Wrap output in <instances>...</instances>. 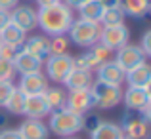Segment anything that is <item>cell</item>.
Listing matches in <instances>:
<instances>
[{
    "mask_svg": "<svg viewBox=\"0 0 151 139\" xmlns=\"http://www.w3.org/2000/svg\"><path fill=\"white\" fill-rule=\"evenodd\" d=\"M75 21L73 10L63 2L54 4L48 8H40L37 11V27H40L42 33L48 36H61L67 34Z\"/></svg>",
    "mask_w": 151,
    "mask_h": 139,
    "instance_id": "obj_1",
    "label": "cell"
},
{
    "mask_svg": "<svg viewBox=\"0 0 151 139\" xmlns=\"http://www.w3.org/2000/svg\"><path fill=\"white\" fill-rule=\"evenodd\" d=\"M48 130L59 137H73L75 133L84 130V116L71 113L65 107L59 110H52L48 120Z\"/></svg>",
    "mask_w": 151,
    "mask_h": 139,
    "instance_id": "obj_2",
    "label": "cell"
},
{
    "mask_svg": "<svg viewBox=\"0 0 151 139\" xmlns=\"http://www.w3.org/2000/svg\"><path fill=\"white\" fill-rule=\"evenodd\" d=\"M69 33V40L75 42L81 48H90L100 42V33H101V25L94 21H84V19H77L73 21Z\"/></svg>",
    "mask_w": 151,
    "mask_h": 139,
    "instance_id": "obj_3",
    "label": "cell"
},
{
    "mask_svg": "<svg viewBox=\"0 0 151 139\" xmlns=\"http://www.w3.org/2000/svg\"><path fill=\"white\" fill-rule=\"evenodd\" d=\"M92 92V99H94V107L98 109H115L117 105H121L122 101V90L121 86H113V84H105V82H92L90 86Z\"/></svg>",
    "mask_w": 151,
    "mask_h": 139,
    "instance_id": "obj_4",
    "label": "cell"
},
{
    "mask_svg": "<svg viewBox=\"0 0 151 139\" xmlns=\"http://www.w3.org/2000/svg\"><path fill=\"white\" fill-rule=\"evenodd\" d=\"M44 67H46V78H50L54 82H63L73 69V55L69 53L48 55Z\"/></svg>",
    "mask_w": 151,
    "mask_h": 139,
    "instance_id": "obj_5",
    "label": "cell"
},
{
    "mask_svg": "<svg viewBox=\"0 0 151 139\" xmlns=\"http://www.w3.org/2000/svg\"><path fill=\"white\" fill-rule=\"evenodd\" d=\"M130 31L124 23L121 25H111V27H101L100 33V44H103L107 50H119V48L128 44Z\"/></svg>",
    "mask_w": 151,
    "mask_h": 139,
    "instance_id": "obj_6",
    "label": "cell"
},
{
    "mask_svg": "<svg viewBox=\"0 0 151 139\" xmlns=\"http://www.w3.org/2000/svg\"><path fill=\"white\" fill-rule=\"evenodd\" d=\"M65 109L71 113H77L84 116L88 110L94 109V99L90 88H82V90H69L65 97Z\"/></svg>",
    "mask_w": 151,
    "mask_h": 139,
    "instance_id": "obj_7",
    "label": "cell"
},
{
    "mask_svg": "<svg viewBox=\"0 0 151 139\" xmlns=\"http://www.w3.org/2000/svg\"><path fill=\"white\" fill-rule=\"evenodd\" d=\"M144 61H145V55H144V51L140 50V46H136V44H126V46H122V48L117 50L115 63H117L124 73L130 71V69H134V67H138V65H142Z\"/></svg>",
    "mask_w": 151,
    "mask_h": 139,
    "instance_id": "obj_8",
    "label": "cell"
},
{
    "mask_svg": "<svg viewBox=\"0 0 151 139\" xmlns=\"http://www.w3.org/2000/svg\"><path fill=\"white\" fill-rule=\"evenodd\" d=\"M122 103L128 110L140 113L142 109L151 105V90L149 88H132L128 86L126 92H122Z\"/></svg>",
    "mask_w": 151,
    "mask_h": 139,
    "instance_id": "obj_9",
    "label": "cell"
},
{
    "mask_svg": "<svg viewBox=\"0 0 151 139\" xmlns=\"http://www.w3.org/2000/svg\"><path fill=\"white\" fill-rule=\"evenodd\" d=\"M15 88H17L19 92H23L25 95H40L48 90V78L42 74V71L21 74L19 86H15Z\"/></svg>",
    "mask_w": 151,
    "mask_h": 139,
    "instance_id": "obj_10",
    "label": "cell"
},
{
    "mask_svg": "<svg viewBox=\"0 0 151 139\" xmlns=\"http://www.w3.org/2000/svg\"><path fill=\"white\" fill-rule=\"evenodd\" d=\"M121 130L126 139H145L147 137V122L142 120L136 114H132V110H128L122 116Z\"/></svg>",
    "mask_w": 151,
    "mask_h": 139,
    "instance_id": "obj_11",
    "label": "cell"
},
{
    "mask_svg": "<svg viewBox=\"0 0 151 139\" xmlns=\"http://www.w3.org/2000/svg\"><path fill=\"white\" fill-rule=\"evenodd\" d=\"M10 21L15 23L21 31L29 33L37 29V10L31 6H15L10 11Z\"/></svg>",
    "mask_w": 151,
    "mask_h": 139,
    "instance_id": "obj_12",
    "label": "cell"
},
{
    "mask_svg": "<svg viewBox=\"0 0 151 139\" xmlns=\"http://www.w3.org/2000/svg\"><path fill=\"white\" fill-rule=\"evenodd\" d=\"M96 76H98L100 82L113 84V86H121L122 82H124V71H122L115 61L107 59V61H103L101 65L96 69Z\"/></svg>",
    "mask_w": 151,
    "mask_h": 139,
    "instance_id": "obj_13",
    "label": "cell"
},
{
    "mask_svg": "<svg viewBox=\"0 0 151 139\" xmlns=\"http://www.w3.org/2000/svg\"><path fill=\"white\" fill-rule=\"evenodd\" d=\"M42 59L35 57V55L27 53L19 48V51L15 53V57L12 59V65H14V71L19 74H29V73H38L42 69Z\"/></svg>",
    "mask_w": 151,
    "mask_h": 139,
    "instance_id": "obj_14",
    "label": "cell"
},
{
    "mask_svg": "<svg viewBox=\"0 0 151 139\" xmlns=\"http://www.w3.org/2000/svg\"><path fill=\"white\" fill-rule=\"evenodd\" d=\"M52 113L48 103H46V97L44 93L40 95H27L25 97V110H23V114H25L27 118H37V120H40V118L48 116Z\"/></svg>",
    "mask_w": 151,
    "mask_h": 139,
    "instance_id": "obj_15",
    "label": "cell"
},
{
    "mask_svg": "<svg viewBox=\"0 0 151 139\" xmlns=\"http://www.w3.org/2000/svg\"><path fill=\"white\" fill-rule=\"evenodd\" d=\"M124 82H128V86H132V88H149L151 86V67L144 61L142 65L126 71Z\"/></svg>",
    "mask_w": 151,
    "mask_h": 139,
    "instance_id": "obj_16",
    "label": "cell"
},
{
    "mask_svg": "<svg viewBox=\"0 0 151 139\" xmlns=\"http://www.w3.org/2000/svg\"><path fill=\"white\" fill-rule=\"evenodd\" d=\"M21 139H48L50 130L48 126L42 120H37V118H27L21 126L17 128Z\"/></svg>",
    "mask_w": 151,
    "mask_h": 139,
    "instance_id": "obj_17",
    "label": "cell"
},
{
    "mask_svg": "<svg viewBox=\"0 0 151 139\" xmlns=\"http://www.w3.org/2000/svg\"><path fill=\"white\" fill-rule=\"evenodd\" d=\"M92 82H94L92 71H84V69H77V67H73L71 73L65 76L63 84H65L69 90H82V88H90Z\"/></svg>",
    "mask_w": 151,
    "mask_h": 139,
    "instance_id": "obj_18",
    "label": "cell"
},
{
    "mask_svg": "<svg viewBox=\"0 0 151 139\" xmlns=\"http://www.w3.org/2000/svg\"><path fill=\"white\" fill-rule=\"evenodd\" d=\"M21 50L44 61V59L50 55V38H46V36H31V38H25V42L21 44Z\"/></svg>",
    "mask_w": 151,
    "mask_h": 139,
    "instance_id": "obj_19",
    "label": "cell"
},
{
    "mask_svg": "<svg viewBox=\"0 0 151 139\" xmlns=\"http://www.w3.org/2000/svg\"><path fill=\"white\" fill-rule=\"evenodd\" d=\"M25 38H27V33L21 31L12 21H8L6 25L0 29V42H4V44H12V46L21 48V44L25 42Z\"/></svg>",
    "mask_w": 151,
    "mask_h": 139,
    "instance_id": "obj_20",
    "label": "cell"
},
{
    "mask_svg": "<svg viewBox=\"0 0 151 139\" xmlns=\"http://www.w3.org/2000/svg\"><path fill=\"white\" fill-rule=\"evenodd\" d=\"M122 130L115 122H100L96 128L90 132V139H122Z\"/></svg>",
    "mask_w": 151,
    "mask_h": 139,
    "instance_id": "obj_21",
    "label": "cell"
},
{
    "mask_svg": "<svg viewBox=\"0 0 151 139\" xmlns=\"http://www.w3.org/2000/svg\"><path fill=\"white\" fill-rule=\"evenodd\" d=\"M121 10L124 15H130L134 19H142L149 14L151 4L149 0H121Z\"/></svg>",
    "mask_w": 151,
    "mask_h": 139,
    "instance_id": "obj_22",
    "label": "cell"
},
{
    "mask_svg": "<svg viewBox=\"0 0 151 139\" xmlns=\"http://www.w3.org/2000/svg\"><path fill=\"white\" fill-rule=\"evenodd\" d=\"M105 8L101 6L100 0H88L84 2L81 8H78V19H84V21H94V23H100L101 21V15Z\"/></svg>",
    "mask_w": 151,
    "mask_h": 139,
    "instance_id": "obj_23",
    "label": "cell"
},
{
    "mask_svg": "<svg viewBox=\"0 0 151 139\" xmlns=\"http://www.w3.org/2000/svg\"><path fill=\"white\" fill-rule=\"evenodd\" d=\"M25 97H27L25 93L19 92V90L15 88L14 92H12V95L8 97V101L4 103V109H6L10 114H15V116L23 114V110H25Z\"/></svg>",
    "mask_w": 151,
    "mask_h": 139,
    "instance_id": "obj_24",
    "label": "cell"
},
{
    "mask_svg": "<svg viewBox=\"0 0 151 139\" xmlns=\"http://www.w3.org/2000/svg\"><path fill=\"white\" fill-rule=\"evenodd\" d=\"M124 11L121 10V6H115V8H105L103 10V15H101V21L100 25L101 27H111V25H121L124 23Z\"/></svg>",
    "mask_w": 151,
    "mask_h": 139,
    "instance_id": "obj_25",
    "label": "cell"
},
{
    "mask_svg": "<svg viewBox=\"0 0 151 139\" xmlns=\"http://www.w3.org/2000/svg\"><path fill=\"white\" fill-rule=\"evenodd\" d=\"M44 97H46V103H48L50 110H59L65 107V97L67 93L63 92L61 88H48L44 92Z\"/></svg>",
    "mask_w": 151,
    "mask_h": 139,
    "instance_id": "obj_26",
    "label": "cell"
},
{
    "mask_svg": "<svg viewBox=\"0 0 151 139\" xmlns=\"http://www.w3.org/2000/svg\"><path fill=\"white\" fill-rule=\"evenodd\" d=\"M101 63L98 61L96 57H94L90 51H86V53L78 55V57H73V67H77V69H84V71H96L98 67H100Z\"/></svg>",
    "mask_w": 151,
    "mask_h": 139,
    "instance_id": "obj_27",
    "label": "cell"
},
{
    "mask_svg": "<svg viewBox=\"0 0 151 139\" xmlns=\"http://www.w3.org/2000/svg\"><path fill=\"white\" fill-rule=\"evenodd\" d=\"M67 48H69V38H65V34H61V36H52V40H50V55L67 53Z\"/></svg>",
    "mask_w": 151,
    "mask_h": 139,
    "instance_id": "obj_28",
    "label": "cell"
},
{
    "mask_svg": "<svg viewBox=\"0 0 151 139\" xmlns=\"http://www.w3.org/2000/svg\"><path fill=\"white\" fill-rule=\"evenodd\" d=\"M90 53H92L100 63L107 61V59L111 57V50H107V48L103 46V44H100V42H98V44H94V46H90Z\"/></svg>",
    "mask_w": 151,
    "mask_h": 139,
    "instance_id": "obj_29",
    "label": "cell"
},
{
    "mask_svg": "<svg viewBox=\"0 0 151 139\" xmlns=\"http://www.w3.org/2000/svg\"><path fill=\"white\" fill-rule=\"evenodd\" d=\"M15 90L12 80H0V107H4V103L8 101V97L12 95V92Z\"/></svg>",
    "mask_w": 151,
    "mask_h": 139,
    "instance_id": "obj_30",
    "label": "cell"
},
{
    "mask_svg": "<svg viewBox=\"0 0 151 139\" xmlns=\"http://www.w3.org/2000/svg\"><path fill=\"white\" fill-rule=\"evenodd\" d=\"M15 74L14 65L12 61H6V59H0V80H12Z\"/></svg>",
    "mask_w": 151,
    "mask_h": 139,
    "instance_id": "obj_31",
    "label": "cell"
},
{
    "mask_svg": "<svg viewBox=\"0 0 151 139\" xmlns=\"http://www.w3.org/2000/svg\"><path fill=\"white\" fill-rule=\"evenodd\" d=\"M19 51L17 46H12V44H4L0 42V59H6V61H12L15 57V53Z\"/></svg>",
    "mask_w": 151,
    "mask_h": 139,
    "instance_id": "obj_32",
    "label": "cell"
},
{
    "mask_svg": "<svg viewBox=\"0 0 151 139\" xmlns=\"http://www.w3.org/2000/svg\"><path fill=\"white\" fill-rule=\"evenodd\" d=\"M140 50L144 51V55L147 57L151 55V31H145L144 36H142V44H140Z\"/></svg>",
    "mask_w": 151,
    "mask_h": 139,
    "instance_id": "obj_33",
    "label": "cell"
},
{
    "mask_svg": "<svg viewBox=\"0 0 151 139\" xmlns=\"http://www.w3.org/2000/svg\"><path fill=\"white\" fill-rule=\"evenodd\" d=\"M0 139H21L17 130H12V128H2L0 130Z\"/></svg>",
    "mask_w": 151,
    "mask_h": 139,
    "instance_id": "obj_34",
    "label": "cell"
},
{
    "mask_svg": "<svg viewBox=\"0 0 151 139\" xmlns=\"http://www.w3.org/2000/svg\"><path fill=\"white\" fill-rule=\"evenodd\" d=\"M100 122H101V120H100V116H96V114H92L90 118H86V116H84V128L88 130V132H92V130L96 128Z\"/></svg>",
    "mask_w": 151,
    "mask_h": 139,
    "instance_id": "obj_35",
    "label": "cell"
},
{
    "mask_svg": "<svg viewBox=\"0 0 151 139\" xmlns=\"http://www.w3.org/2000/svg\"><path fill=\"white\" fill-rule=\"evenodd\" d=\"M15 6H19V0H0V10L12 11Z\"/></svg>",
    "mask_w": 151,
    "mask_h": 139,
    "instance_id": "obj_36",
    "label": "cell"
},
{
    "mask_svg": "<svg viewBox=\"0 0 151 139\" xmlns=\"http://www.w3.org/2000/svg\"><path fill=\"white\" fill-rule=\"evenodd\" d=\"M84 2H88V0H65L63 4H65V6H69L71 10H78V8H81Z\"/></svg>",
    "mask_w": 151,
    "mask_h": 139,
    "instance_id": "obj_37",
    "label": "cell"
},
{
    "mask_svg": "<svg viewBox=\"0 0 151 139\" xmlns=\"http://www.w3.org/2000/svg\"><path fill=\"white\" fill-rule=\"evenodd\" d=\"M10 21V11H4V10H0V29H2L6 23Z\"/></svg>",
    "mask_w": 151,
    "mask_h": 139,
    "instance_id": "obj_38",
    "label": "cell"
},
{
    "mask_svg": "<svg viewBox=\"0 0 151 139\" xmlns=\"http://www.w3.org/2000/svg\"><path fill=\"white\" fill-rule=\"evenodd\" d=\"M103 8H115V6H121V0H100Z\"/></svg>",
    "mask_w": 151,
    "mask_h": 139,
    "instance_id": "obj_39",
    "label": "cell"
},
{
    "mask_svg": "<svg viewBox=\"0 0 151 139\" xmlns=\"http://www.w3.org/2000/svg\"><path fill=\"white\" fill-rule=\"evenodd\" d=\"M61 0H37V4L40 8H48V6H54V4H59Z\"/></svg>",
    "mask_w": 151,
    "mask_h": 139,
    "instance_id": "obj_40",
    "label": "cell"
},
{
    "mask_svg": "<svg viewBox=\"0 0 151 139\" xmlns=\"http://www.w3.org/2000/svg\"><path fill=\"white\" fill-rule=\"evenodd\" d=\"M4 126H6V114H4V113H0V130H2Z\"/></svg>",
    "mask_w": 151,
    "mask_h": 139,
    "instance_id": "obj_41",
    "label": "cell"
},
{
    "mask_svg": "<svg viewBox=\"0 0 151 139\" xmlns=\"http://www.w3.org/2000/svg\"><path fill=\"white\" fill-rule=\"evenodd\" d=\"M63 139H78V137H63Z\"/></svg>",
    "mask_w": 151,
    "mask_h": 139,
    "instance_id": "obj_42",
    "label": "cell"
},
{
    "mask_svg": "<svg viewBox=\"0 0 151 139\" xmlns=\"http://www.w3.org/2000/svg\"><path fill=\"white\" fill-rule=\"evenodd\" d=\"M122 139H126V137H122Z\"/></svg>",
    "mask_w": 151,
    "mask_h": 139,
    "instance_id": "obj_43",
    "label": "cell"
}]
</instances>
